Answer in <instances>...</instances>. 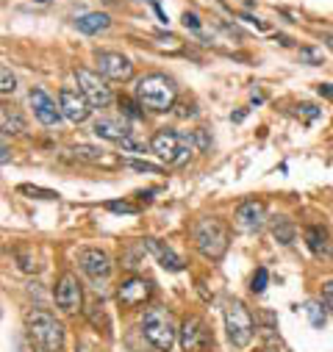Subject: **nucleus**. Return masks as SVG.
Listing matches in <instances>:
<instances>
[{"label":"nucleus","mask_w":333,"mask_h":352,"mask_svg":"<svg viewBox=\"0 0 333 352\" xmlns=\"http://www.w3.org/2000/svg\"><path fill=\"white\" fill-rule=\"evenodd\" d=\"M175 98H178V86L170 75L150 72V75L136 80V103L142 109L164 114V111H170L175 106Z\"/></svg>","instance_id":"1"},{"label":"nucleus","mask_w":333,"mask_h":352,"mask_svg":"<svg viewBox=\"0 0 333 352\" xmlns=\"http://www.w3.org/2000/svg\"><path fill=\"white\" fill-rule=\"evenodd\" d=\"M192 239H195V247L203 258L208 261H219L225 252H228V244H230V236H228V228L222 219L217 217H203L195 222L192 228Z\"/></svg>","instance_id":"2"},{"label":"nucleus","mask_w":333,"mask_h":352,"mask_svg":"<svg viewBox=\"0 0 333 352\" xmlns=\"http://www.w3.org/2000/svg\"><path fill=\"white\" fill-rule=\"evenodd\" d=\"M142 333L144 338L158 349V352H170L175 338H178V327L173 322V314L164 305H150L142 316Z\"/></svg>","instance_id":"3"},{"label":"nucleus","mask_w":333,"mask_h":352,"mask_svg":"<svg viewBox=\"0 0 333 352\" xmlns=\"http://www.w3.org/2000/svg\"><path fill=\"white\" fill-rule=\"evenodd\" d=\"M25 327L31 338L42 346V352H61L64 349V324L50 316L47 311H31L25 316Z\"/></svg>","instance_id":"4"},{"label":"nucleus","mask_w":333,"mask_h":352,"mask_svg":"<svg viewBox=\"0 0 333 352\" xmlns=\"http://www.w3.org/2000/svg\"><path fill=\"white\" fill-rule=\"evenodd\" d=\"M222 316H225L228 341H230L236 349H244L250 341H253V333H256V319H253V314L247 311V305H244L241 300H228Z\"/></svg>","instance_id":"5"},{"label":"nucleus","mask_w":333,"mask_h":352,"mask_svg":"<svg viewBox=\"0 0 333 352\" xmlns=\"http://www.w3.org/2000/svg\"><path fill=\"white\" fill-rule=\"evenodd\" d=\"M181 349L184 352H211L214 349V333L200 316H186L178 327Z\"/></svg>","instance_id":"6"},{"label":"nucleus","mask_w":333,"mask_h":352,"mask_svg":"<svg viewBox=\"0 0 333 352\" xmlns=\"http://www.w3.org/2000/svg\"><path fill=\"white\" fill-rule=\"evenodd\" d=\"M75 80H78V92L92 103V109H106V106L114 100L111 89L106 86V80H103L98 72H92V69H87V67H78V69H75Z\"/></svg>","instance_id":"7"},{"label":"nucleus","mask_w":333,"mask_h":352,"mask_svg":"<svg viewBox=\"0 0 333 352\" xmlns=\"http://www.w3.org/2000/svg\"><path fill=\"white\" fill-rule=\"evenodd\" d=\"M184 136L181 133H175L173 128H161V131H155V136H153V142H150V150L164 161V164H184L186 161V155H189V150H184Z\"/></svg>","instance_id":"8"},{"label":"nucleus","mask_w":333,"mask_h":352,"mask_svg":"<svg viewBox=\"0 0 333 352\" xmlns=\"http://www.w3.org/2000/svg\"><path fill=\"white\" fill-rule=\"evenodd\" d=\"M95 64H98L100 75L109 78V80H122V83H125V80L133 78V64H131V58L122 56V53H117V50H98V53H95Z\"/></svg>","instance_id":"9"},{"label":"nucleus","mask_w":333,"mask_h":352,"mask_svg":"<svg viewBox=\"0 0 333 352\" xmlns=\"http://www.w3.org/2000/svg\"><path fill=\"white\" fill-rule=\"evenodd\" d=\"M78 263H80V270L87 278L92 280H106L111 278V270H114V263H111V255L100 247H87V250H80L78 252Z\"/></svg>","instance_id":"10"},{"label":"nucleus","mask_w":333,"mask_h":352,"mask_svg":"<svg viewBox=\"0 0 333 352\" xmlns=\"http://www.w3.org/2000/svg\"><path fill=\"white\" fill-rule=\"evenodd\" d=\"M53 297H56V305L64 311V314H75L80 311L83 305V292H80V283L72 272H64L58 280H56V289H53Z\"/></svg>","instance_id":"11"},{"label":"nucleus","mask_w":333,"mask_h":352,"mask_svg":"<svg viewBox=\"0 0 333 352\" xmlns=\"http://www.w3.org/2000/svg\"><path fill=\"white\" fill-rule=\"evenodd\" d=\"M150 297H153V283H150L147 278H139V275L122 280L120 289H117V302H120L122 308H139V305H144Z\"/></svg>","instance_id":"12"},{"label":"nucleus","mask_w":333,"mask_h":352,"mask_svg":"<svg viewBox=\"0 0 333 352\" xmlns=\"http://www.w3.org/2000/svg\"><path fill=\"white\" fill-rule=\"evenodd\" d=\"M58 106H61V114H64L69 122H75V125L87 122L89 114H92V103L83 98L80 92L69 89V86H64V89L58 92Z\"/></svg>","instance_id":"13"},{"label":"nucleus","mask_w":333,"mask_h":352,"mask_svg":"<svg viewBox=\"0 0 333 352\" xmlns=\"http://www.w3.org/2000/svg\"><path fill=\"white\" fill-rule=\"evenodd\" d=\"M28 100H31V109H34V117L42 122V125H47V128H53V125H58L61 122V106H56V100L45 92V89H31L28 92Z\"/></svg>","instance_id":"14"},{"label":"nucleus","mask_w":333,"mask_h":352,"mask_svg":"<svg viewBox=\"0 0 333 352\" xmlns=\"http://www.w3.org/2000/svg\"><path fill=\"white\" fill-rule=\"evenodd\" d=\"M142 247L155 258V263H158L161 270H166V272H184V261H181V255H178L170 244H166V241L147 236V239H142Z\"/></svg>","instance_id":"15"},{"label":"nucleus","mask_w":333,"mask_h":352,"mask_svg":"<svg viewBox=\"0 0 333 352\" xmlns=\"http://www.w3.org/2000/svg\"><path fill=\"white\" fill-rule=\"evenodd\" d=\"M264 219H267V208L261 200H244L239 208H236V225L247 233H256L264 228Z\"/></svg>","instance_id":"16"},{"label":"nucleus","mask_w":333,"mask_h":352,"mask_svg":"<svg viewBox=\"0 0 333 352\" xmlns=\"http://www.w3.org/2000/svg\"><path fill=\"white\" fill-rule=\"evenodd\" d=\"M92 133L95 136H100V139H109V142H122L125 136H131V128L125 125V122H120V120H98L95 125H92Z\"/></svg>","instance_id":"17"},{"label":"nucleus","mask_w":333,"mask_h":352,"mask_svg":"<svg viewBox=\"0 0 333 352\" xmlns=\"http://www.w3.org/2000/svg\"><path fill=\"white\" fill-rule=\"evenodd\" d=\"M109 25H111V17L103 14V12H89V14H80V17L75 20V28H78L80 34H87V36L100 34V31H106Z\"/></svg>","instance_id":"18"},{"label":"nucleus","mask_w":333,"mask_h":352,"mask_svg":"<svg viewBox=\"0 0 333 352\" xmlns=\"http://www.w3.org/2000/svg\"><path fill=\"white\" fill-rule=\"evenodd\" d=\"M272 236H275L281 244H292L294 236H297V230H294V225H292L286 217H275V219H272Z\"/></svg>","instance_id":"19"},{"label":"nucleus","mask_w":333,"mask_h":352,"mask_svg":"<svg viewBox=\"0 0 333 352\" xmlns=\"http://www.w3.org/2000/svg\"><path fill=\"white\" fill-rule=\"evenodd\" d=\"M0 122H3V133L9 136H17V133H23L25 131V120L17 114V111H12V109H3V114H0Z\"/></svg>","instance_id":"20"},{"label":"nucleus","mask_w":333,"mask_h":352,"mask_svg":"<svg viewBox=\"0 0 333 352\" xmlns=\"http://www.w3.org/2000/svg\"><path fill=\"white\" fill-rule=\"evenodd\" d=\"M87 316H89V322H92L98 330H103L106 336H111V324H109V316H106V311H103V302H92L89 311H87Z\"/></svg>","instance_id":"21"},{"label":"nucleus","mask_w":333,"mask_h":352,"mask_svg":"<svg viewBox=\"0 0 333 352\" xmlns=\"http://www.w3.org/2000/svg\"><path fill=\"white\" fill-rule=\"evenodd\" d=\"M305 241H308V247H311V252H325V228H319V225H308L305 228Z\"/></svg>","instance_id":"22"},{"label":"nucleus","mask_w":333,"mask_h":352,"mask_svg":"<svg viewBox=\"0 0 333 352\" xmlns=\"http://www.w3.org/2000/svg\"><path fill=\"white\" fill-rule=\"evenodd\" d=\"M303 311H305V316H308V322H311L314 327H325V319H327V314H325L322 302H316V300H308V302L303 305Z\"/></svg>","instance_id":"23"},{"label":"nucleus","mask_w":333,"mask_h":352,"mask_svg":"<svg viewBox=\"0 0 333 352\" xmlns=\"http://www.w3.org/2000/svg\"><path fill=\"white\" fill-rule=\"evenodd\" d=\"M17 192H20V195H28V197H34V200H56V197H58V195H56V192H50V189H42V186H28V184H23Z\"/></svg>","instance_id":"24"},{"label":"nucleus","mask_w":333,"mask_h":352,"mask_svg":"<svg viewBox=\"0 0 333 352\" xmlns=\"http://www.w3.org/2000/svg\"><path fill=\"white\" fill-rule=\"evenodd\" d=\"M78 158H83V161H103V150H98V147H89V144H78L75 150H72Z\"/></svg>","instance_id":"25"},{"label":"nucleus","mask_w":333,"mask_h":352,"mask_svg":"<svg viewBox=\"0 0 333 352\" xmlns=\"http://www.w3.org/2000/svg\"><path fill=\"white\" fill-rule=\"evenodd\" d=\"M14 89H17V78L12 75L9 67H3V69H0V92H3V95H12Z\"/></svg>","instance_id":"26"},{"label":"nucleus","mask_w":333,"mask_h":352,"mask_svg":"<svg viewBox=\"0 0 333 352\" xmlns=\"http://www.w3.org/2000/svg\"><path fill=\"white\" fill-rule=\"evenodd\" d=\"M120 147H122L125 153H147V142H144V139H136L133 133L125 136V139L120 142Z\"/></svg>","instance_id":"27"},{"label":"nucleus","mask_w":333,"mask_h":352,"mask_svg":"<svg viewBox=\"0 0 333 352\" xmlns=\"http://www.w3.org/2000/svg\"><path fill=\"white\" fill-rule=\"evenodd\" d=\"M267 283H270V272L264 267H259L256 275H253V283H250V289H253V294H261L267 289Z\"/></svg>","instance_id":"28"},{"label":"nucleus","mask_w":333,"mask_h":352,"mask_svg":"<svg viewBox=\"0 0 333 352\" xmlns=\"http://www.w3.org/2000/svg\"><path fill=\"white\" fill-rule=\"evenodd\" d=\"M120 109H122V114L131 117V120H142V117H144V111H139L142 106L133 103V100H128V98H120Z\"/></svg>","instance_id":"29"},{"label":"nucleus","mask_w":333,"mask_h":352,"mask_svg":"<svg viewBox=\"0 0 333 352\" xmlns=\"http://www.w3.org/2000/svg\"><path fill=\"white\" fill-rule=\"evenodd\" d=\"M106 211H114V214H136L139 208L133 203H125V200H109L106 203Z\"/></svg>","instance_id":"30"},{"label":"nucleus","mask_w":333,"mask_h":352,"mask_svg":"<svg viewBox=\"0 0 333 352\" xmlns=\"http://www.w3.org/2000/svg\"><path fill=\"white\" fill-rule=\"evenodd\" d=\"M300 61L316 67V64H322V53L316 47H300Z\"/></svg>","instance_id":"31"},{"label":"nucleus","mask_w":333,"mask_h":352,"mask_svg":"<svg viewBox=\"0 0 333 352\" xmlns=\"http://www.w3.org/2000/svg\"><path fill=\"white\" fill-rule=\"evenodd\" d=\"M125 166H131V169H136V172H150V175H161V166H155V164H147V161H122Z\"/></svg>","instance_id":"32"},{"label":"nucleus","mask_w":333,"mask_h":352,"mask_svg":"<svg viewBox=\"0 0 333 352\" xmlns=\"http://www.w3.org/2000/svg\"><path fill=\"white\" fill-rule=\"evenodd\" d=\"M322 305H325V308L333 314V280L322 286Z\"/></svg>","instance_id":"33"},{"label":"nucleus","mask_w":333,"mask_h":352,"mask_svg":"<svg viewBox=\"0 0 333 352\" xmlns=\"http://www.w3.org/2000/svg\"><path fill=\"white\" fill-rule=\"evenodd\" d=\"M184 25H186V28H192V31H200V25H203V23H200V17H197L195 12H186V14H184Z\"/></svg>","instance_id":"34"},{"label":"nucleus","mask_w":333,"mask_h":352,"mask_svg":"<svg viewBox=\"0 0 333 352\" xmlns=\"http://www.w3.org/2000/svg\"><path fill=\"white\" fill-rule=\"evenodd\" d=\"M300 111L305 114V120H308V122L319 117V109H316V106H311V103H303V106H300Z\"/></svg>","instance_id":"35"},{"label":"nucleus","mask_w":333,"mask_h":352,"mask_svg":"<svg viewBox=\"0 0 333 352\" xmlns=\"http://www.w3.org/2000/svg\"><path fill=\"white\" fill-rule=\"evenodd\" d=\"M316 92H319L322 98H327V100H333V86H330V83H319V86H316Z\"/></svg>","instance_id":"36"},{"label":"nucleus","mask_w":333,"mask_h":352,"mask_svg":"<svg viewBox=\"0 0 333 352\" xmlns=\"http://www.w3.org/2000/svg\"><path fill=\"white\" fill-rule=\"evenodd\" d=\"M247 117V109H241V111H236V114H230V122H241Z\"/></svg>","instance_id":"37"},{"label":"nucleus","mask_w":333,"mask_h":352,"mask_svg":"<svg viewBox=\"0 0 333 352\" xmlns=\"http://www.w3.org/2000/svg\"><path fill=\"white\" fill-rule=\"evenodd\" d=\"M197 142H200V150L208 147V139H206V131H197Z\"/></svg>","instance_id":"38"},{"label":"nucleus","mask_w":333,"mask_h":352,"mask_svg":"<svg viewBox=\"0 0 333 352\" xmlns=\"http://www.w3.org/2000/svg\"><path fill=\"white\" fill-rule=\"evenodd\" d=\"M0 153H3V155H0V161L9 164V142H6V139H3V150H0Z\"/></svg>","instance_id":"39"},{"label":"nucleus","mask_w":333,"mask_h":352,"mask_svg":"<svg viewBox=\"0 0 333 352\" xmlns=\"http://www.w3.org/2000/svg\"><path fill=\"white\" fill-rule=\"evenodd\" d=\"M322 42H325V45L333 50V34H325V36H322Z\"/></svg>","instance_id":"40"},{"label":"nucleus","mask_w":333,"mask_h":352,"mask_svg":"<svg viewBox=\"0 0 333 352\" xmlns=\"http://www.w3.org/2000/svg\"><path fill=\"white\" fill-rule=\"evenodd\" d=\"M278 42H281L283 47H289V45H292V39H289V36H278Z\"/></svg>","instance_id":"41"},{"label":"nucleus","mask_w":333,"mask_h":352,"mask_svg":"<svg viewBox=\"0 0 333 352\" xmlns=\"http://www.w3.org/2000/svg\"><path fill=\"white\" fill-rule=\"evenodd\" d=\"M36 3H47V0H36Z\"/></svg>","instance_id":"42"},{"label":"nucleus","mask_w":333,"mask_h":352,"mask_svg":"<svg viewBox=\"0 0 333 352\" xmlns=\"http://www.w3.org/2000/svg\"><path fill=\"white\" fill-rule=\"evenodd\" d=\"M264 352H272V349H264Z\"/></svg>","instance_id":"43"}]
</instances>
